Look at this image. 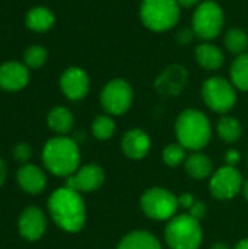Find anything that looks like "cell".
Wrapping results in <instances>:
<instances>
[{"label": "cell", "instance_id": "29", "mask_svg": "<svg viewBox=\"0 0 248 249\" xmlns=\"http://www.w3.org/2000/svg\"><path fill=\"white\" fill-rule=\"evenodd\" d=\"M189 210H190V216L197 219V220L203 219L208 213V207L203 201H194V204Z\"/></svg>", "mask_w": 248, "mask_h": 249}, {"label": "cell", "instance_id": "32", "mask_svg": "<svg viewBox=\"0 0 248 249\" xmlns=\"http://www.w3.org/2000/svg\"><path fill=\"white\" fill-rule=\"evenodd\" d=\"M6 177H7V168H6V163L0 159V187L4 184Z\"/></svg>", "mask_w": 248, "mask_h": 249}, {"label": "cell", "instance_id": "33", "mask_svg": "<svg viewBox=\"0 0 248 249\" xmlns=\"http://www.w3.org/2000/svg\"><path fill=\"white\" fill-rule=\"evenodd\" d=\"M180 6H186V7H190V6H194V4H200L202 0H177Z\"/></svg>", "mask_w": 248, "mask_h": 249}, {"label": "cell", "instance_id": "21", "mask_svg": "<svg viewBox=\"0 0 248 249\" xmlns=\"http://www.w3.org/2000/svg\"><path fill=\"white\" fill-rule=\"evenodd\" d=\"M56 22L53 12L47 7L38 6L28 12L26 15V26L35 32H45L48 31Z\"/></svg>", "mask_w": 248, "mask_h": 249}, {"label": "cell", "instance_id": "2", "mask_svg": "<svg viewBox=\"0 0 248 249\" xmlns=\"http://www.w3.org/2000/svg\"><path fill=\"white\" fill-rule=\"evenodd\" d=\"M42 163L53 175L69 178L80 165V150L77 143L66 136L50 139L42 149Z\"/></svg>", "mask_w": 248, "mask_h": 249}, {"label": "cell", "instance_id": "17", "mask_svg": "<svg viewBox=\"0 0 248 249\" xmlns=\"http://www.w3.org/2000/svg\"><path fill=\"white\" fill-rule=\"evenodd\" d=\"M117 249H162L158 238L146 231H134L127 233Z\"/></svg>", "mask_w": 248, "mask_h": 249}, {"label": "cell", "instance_id": "26", "mask_svg": "<svg viewBox=\"0 0 248 249\" xmlns=\"http://www.w3.org/2000/svg\"><path fill=\"white\" fill-rule=\"evenodd\" d=\"M186 147L181 146L180 143H172L170 146H167L162 152V159L164 162L171 166V168H175L178 165H181L183 162H186L187 156H186Z\"/></svg>", "mask_w": 248, "mask_h": 249}, {"label": "cell", "instance_id": "3", "mask_svg": "<svg viewBox=\"0 0 248 249\" xmlns=\"http://www.w3.org/2000/svg\"><path fill=\"white\" fill-rule=\"evenodd\" d=\"M175 134L178 143L189 150L203 149L212 136V128L208 117L199 109L183 111L175 121Z\"/></svg>", "mask_w": 248, "mask_h": 249}, {"label": "cell", "instance_id": "31", "mask_svg": "<svg viewBox=\"0 0 248 249\" xmlns=\"http://www.w3.org/2000/svg\"><path fill=\"white\" fill-rule=\"evenodd\" d=\"M227 165L228 166H235L238 162H240V152L238 150H235V149H231V150H228L227 152Z\"/></svg>", "mask_w": 248, "mask_h": 249}, {"label": "cell", "instance_id": "25", "mask_svg": "<svg viewBox=\"0 0 248 249\" xmlns=\"http://www.w3.org/2000/svg\"><path fill=\"white\" fill-rule=\"evenodd\" d=\"M115 131V123L108 115H99L92 123V134L98 140H108Z\"/></svg>", "mask_w": 248, "mask_h": 249}, {"label": "cell", "instance_id": "5", "mask_svg": "<svg viewBox=\"0 0 248 249\" xmlns=\"http://www.w3.org/2000/svg\"><path fill=\"white\" fill-rule=\"evenodd\" d=\"M180 19V4L177 0H143L140 6L142 23L155 32L170 31Z\"/></svg>", "mask_w": 248, "mask_h": 249}, {"label": "cell", "instance_id": "30", "mask_svg": "<svg viewBox=\"0 0 248 249\" xmlns=\"http://www.w3.org/2000/svg\"><path fill=\"white\" fill-rule=\"evenodd\" d=\"M194 197L189 193H184L178 197V206H181L183 209H190L194 204Z\"/></svg>", "mask_w": 248, "mask_h": 249}, {"label": "cell", "instance_id": "20", "mask_svg": "<svg viewBox=\"0 0 248 249\" xmlns=\"http://www.w3.org/2000/svg\"><path fill=\"white\" fill-rule=\"evenodd\" d=\"M47 123H48V127L54 133H57L60 136H64V134H67L73 128L75 118H73L72 112L67 108H64V107H56V108H53L48 112Z\"/></svg>", "mask_w": 248, "mask_h": 249}, {"label": "cell", "instance_id": "23", "mask_svg": "<svg viewBox=\"0 0 248 249\" xmlns=\"http://www.w3.org/2000/svg\"><path fill=\"white\" fill-rule=\"evenodd\" d=\"M216 128H218L219 137L224 142H227V143L237 142L241 137V134H243V125H241V123L237 118L228 117V115L222 117L218 121V127Z\"/></svg>", "mask_w": 248, "mask_h": 249}, {"label": "cell", "instance_id": "36", "mask_svg": "<svg viewBox=\"0 0 248 249\" xmlns=\"http://www.w3.org/2000/svg\"><path fill=\"white\" fill-rule=\"evenodd\" d=\"M243 194H244V198L248 201V179L244 182V185H243Z\"/></svg>", "mask_w": 248, "mask_h": 249}, {"label": "cell", "instance_id": "34", "mask_svg": "<svg viewBox=\"0 0 248 249\" xmlns=\"http://www.w3.org/2000/svg\"><path fill=\"white\" fill-rule=\"evenodd\" d=\"M235 249H248V238L243 239V241H240V242H238V245L235 247Z\"/></svg>", "mask_w": 248, "mask_h": 249}, {"label": "cell", "instance_id": "35", "mask_svg": "<svg viewBox=\"0 0 248 249\" xmlns=\"http://www.w3.org/2000/svg\"><path fill=\"white\" fill-rule=\"evenodd\" d=\"M210 249H231L227 244H222V242H218V244H215L213 247Z\"/></svg>", "mask_w": 248, "mask_h": 249}, {"label": "cell", "instance_id": "9", "mask_svg": "<svg viewBox=\"0 0 248 249\" xmlns=\"http://www.w3.org/2000/svg\"><path fill=\"white\" fill-rule=\"evenodd\" d=\"M133 104V89L124 79H113L101 92V105L111 115L126 114Z\"/></svg>", "mask_w": 248, "mask_h": 249}, {"label": "cell", "instance_id": "12", "mask_svg": "<svg viewBox=\"0 0 248 249\" xmlns=\"http://www.w3.org/2000/svg\"><path fill=\"white\" fill-rule=\"evenodd\" d=\"M18 229L25 241L35 242L42 238L47 229V217L38 207H26L18 222Z\"/></svg>", "mask_w": 248, "mask_h": 249}, {"label": "cell", "instance_id": "6", "mask_svg": "<svg viewBox=\"0 0 248 249\" xmlns=\"http://www.w3.org/2000/svg\"><path fill=\"white\" fill-rule=\"evenodd\" d=\"M224 20L225 16L222 7L216 1H202L197 4L193 15V32L203 39H213L221 34Z\"/></svg>", "mask_w": 248, "mask_h": 249}, {"label": "cell", "instance_id": "8", "mask_svg": "<svg viewBox=\"0 0 248 249\" xmlns=\"http://www.w3.org/2000/svg\"><path fill=\"white\" fill-rule=\"evenodd\" d=\"M140 206L145 214L153 220H168L177 213L178 198L168 190L153 187L145 191L140 198Z\"/></svg>", "mask_w": 248, "mask_h": 249}, {"label": "cell", "instance_id": "18", "mask_svg": "<svg viewBox=\"0 0 248 249\" xmlns=\"http://www.w3.org/2000/svg\"><path fill=\"white\" fill-rule=\"evenodd\" d=\"M194 55H196L197 63L206 70H218L225 61L224 53L221 51V48L209 42L200 44L196 48Z\"/></svg>", "mask_w": 248, "mask_h": 249}, {"label": "cell", "instance_id": "24", "mask_svg": "<svg viewBox=\"0 0 248 249\" xmlns=\"http://www.w3.org/2000/svg\"><path fill=\"white\" fill-rule=\"evenodd\" d=\"M225 47L232 54H244L248 48V35L240 28H232L225 35Z\"/></svg>", "mask_w": 248, "mask_h": 249}, {"label": "cell", "instance_id": "11", "mask_svg": "<svg viewBox=\"0 0 248 249\" xmlns=\"http://www.w3.org/2000/svg\"><path fill=\"white\" fill-rule=\"evenodd\" d=\"M104 179L105 175L102 168L96 163H88L67 178L66 187L77 193H92L104 184Z\"/></svg>", "mask_w": 248, "mask_h": 249}, {"label": "cell", "instance_id": "13", "mask_svg": "<svg viewBox=\"0 0 248 249\" xmlns=\"http://www.w3.org/2000/svg\"><path fill=\"white\" fill-rule=\"evenodd\" d=\"M60 88L70 101H79L89 92V77L80 67H69L60 77Z\"/></svg>", "mask_w": 248, "mask_h": 249}, {"label": "cell", "instance_id": "4", "mask_svg": "<svg viewBox=\"0 0 248 249\" xmlns=\"http://www.w3.org/2000/svg\"><path fill=\"white\" fill-rule=\"evenodd\" d=\"M165 241L171 249H199L203 241L202 226L190 214L174 216L165 228Z\"/></svg>", "mask_w": 248, "mask_h": 249}, {"label": "cell", "instance_id": "19", "mask_svg": "<svg viewBox=\"0 0 248 249\" xmlns=\"http://www.w3.org/2000/svg\"><path fill=\"white\" fill-rule=\"evenodd\" d=\"M186 172L194 179H206L212 175V160L205 153H193L184 162Z\"/></svg>", "mask_w": 248, "mask_h": 249}, {"label": "cell", "instance_id": "7", "mask_svg": "<svg viewBox=\"0 0 248 249\" xmlns=\"http://www.w3.org/2000/svg\"><path fill=\"white\" fill-rule=\"evenodd\" d=\"M202 95L206 105L219 114L231 111L237 102L235 86L224 77L213 76L209 77L202 88Z\"/></svg>", "mask_w": 248, "mask_h": 249}, {"label": "cell", "instance_id": "1", "mask_svg": "<svg viewBox=\"0 0 248 249\" xmlns=\"http://www.w3.org/2000/svg\"><path fill=\"white\" fill-rule=\"evenodd\" d=\"M48 212L53 222L64 232L77 233L86 222V206L80 193L61 187L57 188L48 198Z\"/></svg>", "mask_w": 248, "mask_h": 249}, {"label": "cell", "instance_id": "28", "mask_svg": "<svg viewBox=\"0 0 248 249\" xmlns=\"http://www.w3.org/2000/svg\"><path fill=\"white\" fill-rule=\"evenodd\" d=\"M32 156V149L28 143H18L13 147V158L16 162L20 163H26Z\"/></svg>", "mask_w": 248, "mask_h": 249}, {"label": "cell", "instance_id": "16", "mask_svg": "<svg viewBox=\"0 0 248 249\" xmlns=\"http://www.w3.org/2000/svg\"><path fill=\"white\" fill-rule=\"evenodd\" d=\"M121 147H123L124 155L129 159L140 160L149 153L151 137L146 134V131H143L140 128L129 130L121 140Z\"/></svg>", "mask_w": 248, "mask_h": 249}, {"label": "cell", "instance_id": "14", "mask_svg": "<svg viewBox=\"0 0 248 249\" xmlns=\"http://www.w3.org/2000/svg\"><path fill=\"white\" fill-rule=\"evenodd\" d=\"M29 82L28 67L18 63L9 61L0 66V89L7 92L22 90Z\"/></svg>", "mask_w": 248, "mask_h": 249}, {"label": "cell", "instance_id": "27", "mask_svg": "<svg viewBox=\"0 0 248 249\" xmlns=\"http://www.w3.org/2000/svg\"><path fill=\"white\" fill-rule=\"evenodd\" d=\"M25 66L31 69H38L47 61V50L41 45H31L25 51Z\"/></svg>", "mask_w": 248, "mask_h": 249}, {"label": "cell", "instance_id": "22", "mask_svg": "<svg viewBox=\"0 0 248 249\" xmlns=\"http://www.w3.org/2000/svg\"><path fill=\"white\" fill-rule=\"evenodd\" d=\"M231 83L240 89L248 90V53L240 54L231 64Z\"/></svg>", "mask_w": 248, "mask_h": 249}, {"label": "cell", "instance_id": "15", "mask_svg": "<svg viewBox=\"0 0 248 249\" xmlns=\"http://www.w3.org/2000/svg\"><path fill=\"white\" fill-rule=\"evenodd\" d=\"M16 181L19 187L26 194H31V196L41 194L47 187V177L44 171L39 166L31 165V163H25L23 166L18 169Z\"/></svg>", "mask_w": 248, "mask_h": 249}, {"label": "cell", "instance_id": "10", "mask_svg": "<svg viewBox=\"0 0 248 249\" xmlns=\"http://www.w3.org/2000/svg\"><path fill=\"white\" fill-rule=\"evenodd\" d=\"M243 177L235 166H222L219 168L210 179L209 188L215 198L218 200H231L240 191H243Z\"/></svg>", "mask_w": 248, "mask_h": 249}]
</instances>
